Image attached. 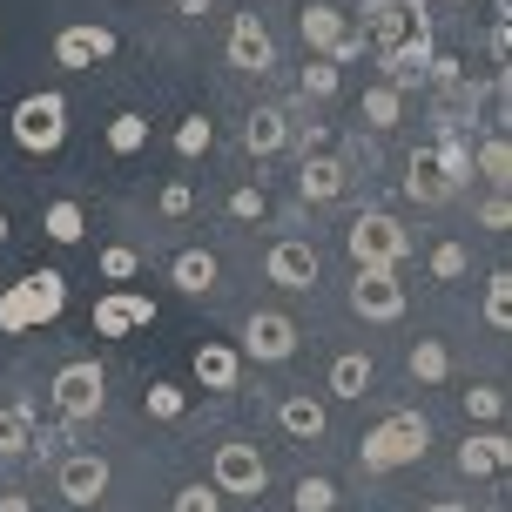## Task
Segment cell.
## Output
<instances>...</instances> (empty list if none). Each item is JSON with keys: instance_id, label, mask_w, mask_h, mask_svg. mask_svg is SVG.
<instances>
[{"instance_id": "cell-1", "label": "cell", "mask_w": 512, "mask_h": 512, "mask_svg": "<svg viewBox=\"0 0 512 512\" xmlns=\"http://www.w3.org/2000/svg\"><path fill=\"white\" fill-rule=\"evenodd\" d=\"M465 182H472V149H465L459 135H438L425 149H411V162H405L411 203H445V196H459Z\"/></svg>"}, {"instance_id": "cell-2", "label": "cell", "mask_w": 512, "mask_h": 512, "mask_svg": "<svg viewBox=\"0 0 512 512\" xmlns=\"http://www.w3.org/2000/svg\"><path fill=\"white\" fill-rule=\"evenodd\" d=\"M61 310H68V277H61V270H27L21 283L0 290V337L41 331V324H54Z\"/></svg>"}, {"instance_id": "cell-3", "label": "cell", "mask_w": 512, "mask_h": 512, "mask_svg": "<svg viewBox=\"0 0 512 512\" xmlns=\"http://www.w3.org/2000/svg\"><path fill=\"white\" fill-rule=\"evenodd\" d=\"M425 445H432L425 411H391L378 432L358 445V465H364V472H398V465H418V459H425Z\"/></svg>"}, {"instance_id": "cell-4", "label": "cell", "mask_w": 512, "mask_h": 512, "mask_svg": "<svg viewBox=\"0 0 512 512\" xmlns=\"http://www.w3.org/2000/svg\"><path fill=\"white\" fill-rule=\"evenodd\" d=\"M364 48L378 54H398V48H411V41H425L432 34V14H425V0H371L364 7Z\"/></svg>"}, {"instance_id": "cell-5", "label": "cell", "mask_w": 512, "mask_h": 512, "mask_svg": "<svg viewBox=\"0 0 512 512\" xmlns=\"http://www.w3.org/2000/svg\"><path fill=\"white\" fill-rule=\"evenodd\" d=\"M344 250H351L358 270H398V263L411 256V236L398 230V216L364 209V216H351V230H344Z\"/></svg>"}, {"instance_id": "cell-6", "label": "cell", "mask_w": 512, "mask_h": 512, "mask_svg": "<svg viewBox=\"0 0 512 512\" xmlns=\"http://www.w3.org/2000/svg\"><path fill=\"white\" fill-rule=\"evenodd\" d=\"M14 142H21L27 155H54L68 142V102H61L54 88L21 95V102H14Z\"/></svg>"}, {"instance_id": "cell-7", "label": "cell", "mask_w": 512, "mask_h": 512, "mask_svg": "<svg viewBox=\"0 0 512 512\" xmlns=\"http://www.w3.org/2000/svg\"><path fill=\"white\" fill-rule=\"evenodd\" d=\"M263 486H270V465H263L256 445H243V438L216 445V459H209V492L216 499H263Z\"/></svg>"}, {"instance_id": "cell-8", "label": "cell", "mask_w": 512, "mask_h": 512, "mask_svg": "<svg viewBox=\"0 0 512 512\" xmlns=\"http://www.w3.org/2000/svg\"><path fill=\"white\" fill-rule=\"evenodd\" d=\"M48 391H54V411H61L68 425H88V418H102V405H108V378H102V364H88V358L61 364Z\"/></svg>"}, {"instance_id": "cell-9", "label": "cell", "mask_w": 512, "mask_h": 512, "mask_svg": "<svg viewBox=\"0 0 512 512\" xmlns=\"http://www.w3.org/2000/svg\"><path fill=\"white\" fill-rule=\"evenodd\" d=\"M115 27L102 21H68L61 34H54V68H68V75H95L102 61H115Z\"/></svg>"}, {"instance_id": "cell-10", "label": "cell", "mask_w": 512, "mask_h": 512, "mask_svg": "<svg viewBox=\"0 0 512 512\" xmlns=\"http://www.w3.org/2000/svg\"><path fill=\"white\" fill-rule=\"evenodd\" d=\"M263 277L277 283V290H310V283L324 277V256H317V243H304V236H283V243H270V256H263Z\"/></svg>"}, {"instance_id": "cell-11", "label": "cell", "mask_w": 512, "mask_h": 512, "mask_svg": "<svg viewBox=\"0 0 512 512\" xmlns=\"http://www.w3.org/2000/svg\"><path fill=\"white\" fill-rule=\"evenodd\" d=\"M351 310H358L364 324H398L405 317V283H398V270H358Z\"/></svg>"}, {"instance_id": "cell-12", "label": "cell", "mask_w": 512, "mask_h": 512, "mask_svg": "<svg viewBox=\"0 0 512 512\" xmlns=\"http://www.w3.org/2000/svg\"><path fill=\"white\" fill-rule=\"evenodd\" d=\"M290 351H297V324H290L283 310H250V324H243V351H236V358L283 364Z\"/></svg>"}, {"instance_id": "cell-13", "label": "cell", "mask_w": 512, "mask_h": 512, "mask_svg": "<svg viewBox=\"0 0 512 512\" xmlns=\"http://www.w3.org/2000/svg\"><path fill=\"white\" fill-rule=\"evenodd\" d=\"M54 486H61L68 506H102L108 499V459L102 452H68L61 472H54Z\"/></svg>"}, {"instance_id": "cell-14", "label": "cell", "mask_w": 512, "mask_h": 512, "mask_svg": "<svg viewBox=\"0 0 512 512\" xmlns=\"http://www.w3.org/2000/svg\"><path fill=\"white\" fill-rule=\"evenodd\" d=\"M230 68H243V75H270L277 68V41H270L263 14H236L230 21Z\"/></svg>"}, {"instance_id": "cell-15", "label": "cell", "mask_w": 512, "mask_h": 512, "mask_svg": "<svg viewBox=\"0 0 512 512\" xmlns=\"http://www.w3.org/2000/svg\"><path fill=\"white\" fill-rule=\"evenodd\" d=\"M155 324V304L142 290H108L95 304V337H128V331H149Z\"/></svg>"}, {"instance_id": "cell-16", "label": "cell", "mask_w": 512, "mask_h": 512, "mask_svg": "<svg viewBox=\"0 0 512 512\" xmlns=\"http://www.w3.org/2000/svg\"><path fill=\"white\" fill-rule=\"evenodd\" d=\"M297 27H304V48L317 54V61H337V48L351 41V21H344L337 7H324V0H317V7H304V14H297Z\"/></svg>"}, {"instance_id": "cell-17", "label": "cell", "mask_w": 512, "mask_h": 512, "mask_svg": "<svg viewBox=\"0 0 512 512\" xmlns=\"http://www.w3.org/2000/svg\"><path fill=\"white\" fill-rule=\"evenodd\" d=\"M344 189H351V169L337 155H304V169H297V196L304 203H337Z\"/></svg>"}, {"instance_id": "cell-18", "label": "cell", "mask_w": 512, "mask_h": 512, "mask_svg": "<svg viewBox=\"0 0 512 512\" xmlns=\"http://www.w3.org/2000/svg\"><path fill=\"white\" fill-rule=\"evenodd\" d=\"M512 459V438L506 432H479V438H465L459 445V472L465 479H499Z\"/></svg>"}, {"instance_id": "cell-19", "label": "cell", "mask_w": 512, "mask_h": 512, "mask_svg": "<svg viewBox=\"0 0 512 512\" xmlns=\"http://www.w3.org/2000/svg\"><path fill=\"white\" fill-rule=\"evenodd\" d=\"M216 277H223V263L209 250H176V263H169V283H176L182 297H203V290H216Z\"/></svg>"}, {"instance_id": "cell-20", "label": "cell", "mask_w": 512, "mask_h": 512, "mask_svg": "<svg viewBox=\"0 0 512 512\" xmlns=\"http://www.w3.org/2000/svg\"><path fill=\"white\" fill-rule=\"evenodd\" d=\"M277 425H283L290 438H324V425H331V411L317 405L310 391H290V398L277 405Z\"/></svg>"}, {"instance_id": "cell-21", "label": "cell", "mask_w": 512, "mask_h": 512, "mask_svg": "<svg viewBox=\"0 0 512 512\" xmlns=\"http://www.w3.org/2000/svg\"><path fill=\"white\" fill-rule=\"evenodd\" d=\"M290 142V115L283 108H250V122H243V149L250 155H277Z\"/></svg>"}, {"instance_id": "cell-22", "label": "cell", "mask_w": 512, "mask_h": 512, "mask_svg": "<svg viewBox=\"0 0 512 512\" xmlns=\"http://www.w3.org/2000/svg\"><path fill=\"white\" fill-rule=\"evenodd\" d=\"M432 75V34L425 41H411V48H398V54H384V81L405 95V88H418V81Z\"/></svg>"}, {"instance_id": "cell-23", "label": "cell", "mask_w": 512, "mask_h": 512, "mask_svg": "<svg viewBox=\"0 0 512 512\" xmlns=\"http://www.w3.org/2000/svg\"><path fill=\"white\" fill-rule=\"evenodd\" d=\"M27 452H41L34 411L27 405H0V459H27Z\"/></svg>"}, {"instance_id": "cell-24", "label": "cell", "mask_w": 512, "mask_h": 512, "mask_svg": "<svg viewBox=\"0 0 512 512\" xmlns=\"http://www.w3.org/2000/svg\"><path fill=\"white\" fill-rule=\"evenodd\" d=\"M196 378H203V391H236L243 358H236L230 344H203V351H196Z\"/></svg>"}, {"instance_id": "cell-25", "label": "cell", "mask_w": 512, "mask_h": 512, "mask_svg": "<svg viewBox=\"0 0 512 512\" xmlns=\"http://www.w3.org/2000/svg\"><path fill=\"white\" fill-rule=\"evenodd\" d=\"M405 371L418 384H445V378H452V351H445L438 337H418V344L405 351Z\"/></svg>"}, {"instance_id": "cell-26", "label": "cell", "mask_w": 512, "mask_h": 512, "mask_svg": "<svg viewBox=\"0 0 512 512\" xmlns=\"http://www.w3.org/2000/svg\"><path fill=\"white\" fill-rule=\"evenodd\" d=\"M358 122H364V128H398V122H405V95H398L391 81H378V88H364Z\"/></svg>"}, {"instance_id": "cell-27", "label": "cell", "mask_w": 512, "mask_h": 512, "mask_svg": "<svg viewBox=\"0 0 512 512\" xmlns=\"http://www.w3.org/2000/svg\"><path fill=\"white\" fill-rule=\"evenodd\" d=\"M371 378H378V364L364 358V351H344V358L331 364V398H364Z\"/></svg>"}, {"instance_id": "cell-28", "label": "cell", "mask_w": 512, "mask_h": 512, "mask_svg": "<svg viewBox=\"0 0 512 512\" xmlns=\"http://www.w3.org/2000/svg\"><path fill=\"white\" fill-rule=\"evenodd\" d=\"M41 230H48V243H81V236H88V216H81L75 196H61V203H48Z\"/></svg>"}, {"instance_id": "cell-29", "label": "cell", "mask_w": 512, "mask_h": 512, "mask_svg": "<svg viewBox=\"0 0 512 512\" xmlns=\"http://www.w3.org/2000/svg\"><path fill=\"white\" fill-rule=\"evenodd\" d=\"M108 149L115 155H142L149 149V115H135V108L115 115V122H108Z\"/></svg>"}, {"instance_id": "cell-30", "label": "cell", "mask_w": 512, "mask_h": 512, "mask_svg": "<svg viewBox=\"0 0 512 512\" xmlns=\"http://www.w3.org/2000/svg\"><path fill=\"white\" fill-rule=\"evenodd\" d=\"M486 324L492 331H512V277L506 270H492V283H486Z\"/></svg>"}, {"instance_id": "cell-31", "label": "cell", "mask_w": 512, "mask_h": 512, "mask_svg": "<svg viewBox=\"0 0 512 512\" xmlns=\"http://www.w3.org/2000/svg\"><path fill=\"white\" fill-rule=\"evenodd\" d=\"M472 169H479L492 189H506V176H512V149H506V135H492L486 149H479V162H472Z\"/></svg>"}, {"instance_id": "cell-32", "label": "cell", "mask_w": 512, "mask_h": 512, "mask_svg": "<svg viewBox=\"0 0 512 512\" xmlns=\"http://www.w3.org/2000/svg\"><path fill=\"white\" fill-rule=\"evenodd\" d=\"M465 418H492V425H499V418H506V391H499V384H472V391H465Z\"/></svg>"}, {"instance_id": "cell-33", "label": "cell", "mask_w": 512, "mask_h": 512, "mask_svg": "<svg viewBox=\"0 0 512 512\" xmlns=\"http://www.w3.org/2000/svg\"><path fill=\"white\" fill-rule=\"evenodd\" d=\"M465 270H472L465 243H438V250H432V283H459Z\"/></svg>"}, {"instance_id": "cell-34", "label": "cell", "mask_w": 512, "mask_h": 512, "mask_svg": "<svg viewBox=\"0 0 512 512\" xmlns=\"http://www.w3.org/2000/svg\"><path fill=\"white\" fill-rule=\"evenodd\" d=\"M290 506H297V512H331L337 506V486H331V479H297Z\"/></svg>"}, {"instance_id": "cell-35", "label": "cell", "mask_w": 512, "mask_h": 512, "mask_svg": "<svg viewBox=\"0 0 512 512\" xmlns=\"http://www.w3.org/2000/svg\"><path fill=\"white\" fill-rule=\"evenodd\" d=\"M182 411H189V398H182L176 384H149V418H162V425H176Z\"/></svg>"}, {"instance_id": "cell-36", "label": "cell", "mask_w": 512, "mask_h": 512, "mask_svg": "<svg viewBox=\"0 0 512 512\" xmlns=\"http://www.w3.org/2000/svg\"><path fill=\"white\" fill-rule=\"evenodd\" d=\"M270 209V196H263V182H243V189H230V216L236 223H256Z\"/></svg>"}, {"instance_id": "cell-37", "label": "cell", "mask_w": 512, "mask_h": 512, "mask_svg": "<svg viewBox=\"0 0 512 512\" xmlns=\"http://www.w3.org/2000/svg\"><path fill=\"white\" fill-rule=\"evenodd\" d=\"M209 142H216V128H209L203 115H189V122L176 128V155H209Z\"/></svg>"}, {"instance_id": "cell-38", "label": "cell", "mask_w": 512, "mask_h": 512, "mask_svg": "<svg viewBox=\"0 0 512 512\" xmlns=\"http://www.w3.org/2000/svg\"><path fill=\"white\" fill-rule=\"evenodd\" d=\"M135 270H142V256L128 250V243H115V250H102V277L115 283V290H122V283L135 277Z\"/></svg>"}, {"instance_id": "cell-39", "label": "cell", "mask_w": 512, "mask_h": 512, "mask_svg": "<svg viewBox=\"0 0 512 512\" xmlns=\"http://www.w3.org/2000/svg\"><path fill=\"white\" fill-rule=\"evenodd\" d=\"M337 81H344V75H337L331 61H310V68H304V95H310V102H331Z\"/></svg>"}, {"instance_id": "cell-40", "label": "cell", "mask_w": 512, "mask_h": 512, "mask_svg": "<svg viewBox=\"0 0 512 512\" xmlns=\"http://www.w3.org/2000/svg\"><path fill=\"white\" fill-rule=\"evenodd\" d=\"M189 209H196V189H189V182H169V189H162V216H169V223H182Z\"/></svg>"}, {"instance_id": "cell-41", "label": "cell", "mask_w": 512, "mask_h": 512, "mask_svg": "<svg viewBox=\"0 0 512 512\" xmlns=\"http://www.w3.org/2000/svg\"><path fill=\"white\" fill-rule=\"evenodd\" d=\"M169 512H223V499H216L209 486H182V492H176V506H169Z\"/></svg>"}, {"instance_id": "cell-42", "label": "cell", "mask_w": 512, "mask_h": 512, "mask_svg": "<svg viewBox=\"0 0 512 512\" xmlns=\"http://www.w3.org/2000/svg\"><path fill=\"white\" fill-rule=\"evenodd\" d=\"M479 223H486V230H506V223H512L506 196H486V209H479Z\"/></svg>"}, {"instance_id": "cell-43", "label": "cell", "mask_w": 512, "mask_h": 512, "mask_svg": "<svg viewBox=\"0 0 512 512\" xmlns=\"http://www.w3.org/2000/svg\"><path fill=\"white\" fill-rule=\"evenodd\" d=\"M0 512H34V499L27 492H0Z\"/></svg>"}, {"instance_id": "cell-44", "label": "cell", "mask_w": 512, "mask_h": 512, "mask_svg": "<svg viewBox=\"0 0 512 512\" xmlns=\"http://www.w3.org/2000/svg\"><path fill=\"white\" fill-rule=\"evenodd\" d=\"M176 14H209V0H169Z\"/></svg>"}, {"instance_id": "cell-45", "label": "cell", "mask_w": 512, "mask_h": 512, "mask_svg": "<svg viewBox=\"0 0 512 512\" xmlns=\"http://www.w3.org/2000/svg\"><path fill=\"white\" fill-rule=\"evenodd\" d=\"M425 512H465V506H459V499H432Z\"/></svg>"}, {"instance_id": "cell-46", "label": "cell", "mask_w": 512, "mask_h": 512, "mask_svg": "<svg viewBox=\"0 0 512 512\" xmlns=\"http://www.w3.org/2000/svg\"><path fill=\"white\" fill-rule=\"evenodd\" d=\"M0 250H7V216H0Z\"/></svg>"}, {"instance_id": "cell-47", "label": "cell", "mask_w": 512, "mask_h": 512, "mask_svg": "<svg viewBox=\"0 0 512 512\" xmlns=\"http://www.w3.org/2000/svg\"><path fill=\"white\" fill-rule=\"evenodd\" d=\"M445 7H465V0H445Z\"/></svg>"}, {"instance_id": "cell-48", "label": "cell", "mask_w": 512, "mask_h": 512, "mask_svg": "<svg viewBox=\"0 0 512 512\" xmlns=\"http://www.w3.org/2000/svg\"><path fill=\"white\" fill-rule=\"evenodd\" d=\"M0 41H7V27H0Z\"/></svg>"}]
</instances>
